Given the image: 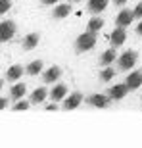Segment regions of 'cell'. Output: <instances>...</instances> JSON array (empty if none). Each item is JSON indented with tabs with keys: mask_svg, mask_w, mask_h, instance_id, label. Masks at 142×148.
I'll return each instance as SVG.
<instances>
[{
	"mask_svg": "<svg viewBox=\"0 0 142 148\" xmlns=\"http://www.w3.org/2000/svg\"><path fill=\"white\" fill-rule=\"evenodd\" d=\"M94 44H96V37H94V33H83L81 37L77 38V50L79 52H85V50H90L94 48Z\"/></svg>",
	"mask_w": 142,
	"mask_h": 148,
	"instance_id": "cell-1",
	"label": "cell"
},
{
	"mask_svg": "<svg viewBox=\"0 0 142 148\" xmlns=\"http://www.w3.org/2000/svg\"><path fill=\"white\" fill-rule=\"evenodd\" d=\"M109 40H111V44L113 46H121V44L127 40V31L125 27H117L111 31V35H109Z\"/></svg>",
	"mask_w": 142,
	"mask_h": 148,
	"instance_id": "cell-2",
	"label": "cell"
},
{
	"mask_svg": "<svg viewBox=\"0 0 142 148\" xmlns=\"http://www.w3.org/2000/svg\"><path fill=\"white\" fill-rule=\"evenodd\" d=\"M134 64H137V54H134L132 50L125 52V54L119 58V67H121V69H131Z\"/></svg>",
	"mask_w": 142,
	"mask_h": 148,
	"instance_id": "cell-3",
	"label": "cell"
},
{
	"mask_svg": "<svg viewBox=\"0 0 142 148\" xmlns=\"http://www.w3.org/2000/svg\"><path fill=\"white\" fill-rule=\"evenodd\" d=\"M14 33H16L14 21H2V25H0V38L2 40H10L14 37Z\"/></svg>",
	"mask_w": 142,
	"mask_h": 148,
	"instance_id": "cell-4",
	"label": "cell"
},
{
	"mask_svg": "<svg viewBox=\"0 0 142 148\" xmlns=\"http://www.w3.org/2000/svg\"><path fill=\"white\" fill-rule=\"evenodd\" d=\"M132 19H134V12L131 10H121L119 16H117V25L119 27H127V25H131Z\"/></svg>",
	"mask_w": 142,
	"mask_h": 148,
	"instance_id": "cell-5",
	"label": "cell"
},
{
	"mask_svg": "<svg viewBox=\"0 0 142 148\" xmlns=\"http://www.w3.org/2000/svg\"><path fill=\"white\" fill-rule=\"evenodd\" d=\"M127 90H129V85H127V83L115 85V87H111V90H109V98H113V100H121V98H123V96L127 94Z\"/></svg>",
	"mask_w": 142,
	"mask_h": 148,
	"instance_id": "cell-6",
	"label": "cell"
},
{
	"mask_svg": "<svg viewBox=\"0 0 142 148\" xmlns=\"http://www.w3.org/2000/svg\"><path fill=\"white\" fill-rule=\"evenodd\" d=\"M60 75H61V69H60V67H56V66H52L50 69H46V71H44L42 81L44 83H54V81H58V79H60Z\"/></svg>",
	"mask_w": 142,
	"mask_h": 148,
	"instance_id": "cell-7",
	"label": "cell"
},
{
	"mask_svg": "<svg viewBox=\"0 0 142 148\" xmlns=\"http://www.w3.org/2000/svg\"><path fill=\"white\" fill-rule=\"evenodd\" d=\"M109 102L108 96H104V94H92L90 98H88V104L90 106H96V108H106Z\"/></svg>",
	"mask_w": 142,
	"mask_h": 148,
	"instance_id": "cell-8",
	"label": "cell"
},
{
	"mask_svg": "<svg viewBox=\"0 0 142 148\" xmlns=\"http://www.w3.org/2000/svg\"><path fill=\"white\" fill-rule=\"evenodd\" d=\"M127 85L129 88H138L142 85V71H132L127 77Z\"/></svg>",
	"mask_w": 142,
	"mask_h": 148,
	"instance_id": "cell-9",
	"label": "cell"
},
{
	"mask_svg": "<svg viewBox=\"0 0 142 148\" xmlns=\"http://www.w3.org/2000/svg\"><path fill=\"white\" fill-rule=\"evenodd\" d=\"M66 94H67V87H66V85H56V87L52 88L50 96H52V100H54V102H58V100L66 98Z\"/></svg>",
	"mask_w": 142,
	"mask_h": 148,
	"instance_id": "cell-10",
	"label": "cell"
},
{
	"mask_svg": "<svg viewBox=\"0 0 142 148\" xmlns=\"http://www.w3.org/2000/svg\"><path fill=\"white\" fill-rule=\"evenodd\" d=\"M83 102V94L81 92H75V94H71L69 98L66 100V110H75L77 106Z\"/></svg>",
	"mask_w": 142,
	"mask_h": 148,
	"instance_id": "cell-11",
	"label": "cell"
},
{
	"mask_svg": "<svg viewBox=\"0 0 142 148\" xmlns=\"http://www.w3.org/2000/svg\"><path fill=\"white\" fill-rule=\"evenodd\" d=\"M106 6H108V0H90L88 2V10L92 14H100V12L106 10Z\"/></svg>",
	"mask_w": 142,
	"mask_h": 148,
	"instance_id": "cell-12",
	"label": "cell"
},
{
	"mask_svg": "<svg viewBox=\"0 0 142 148\" xmlns=\"http://www.w3.org/2000/svg\"><path fill=\"white\" fill-rule=\"evenodd\" d=\"M21 75H23L21 66H12L10 69H8V73H6V77H8L10 81H17V79H21Z\"/></svg>",
	"mask_w": 142,
	"mask_h": 148,
	"instance_id": "cell-13",
	"label": "cell"
},
{
	"mask_svg": "<svg viewBox=\"0 0 142 148\" xmlns=\"http://www.w3.org/2000/svg\"><path fill=\"white\" fill-rule=\"evenodd\" d=\"M25 90H27V87H25L23 83H17V85H14V87H12V98L21 100L23 94H25Z\"/></svg>",
	"mask_w": 142,
	"mask_h": 148,
	"instance_id": "cell-14",
	"label": "cell"
},
{
	"mask_svg": "<svg viewBox=\"0 0 142 148\" xmlns=\"http://www.w3.org/2000/svg\"><path fill=\"white\" fill-rule=\"evenodd\" d=\"M46 94H48L46 88H35L33 94H31V102H33V104H40V102L46 98Z\"/></svg>",
	"mask_w": 142,
	"mask_h": 148,
	"instance_id": "cell-15",
	"label": "cell"
},
{
	"mask_svg": "<svg viewBox=\"0 0 142 148\" xmlns=\"http://www.w3.org/2000/svg\"><path fill=\"white\" fill-rule=\"evenodd\" d=\"M38 44V35L37 33H29L27 37H25V40H23V46L27 50H31V48H35Z\"/></svg>",
	"mask_w": 142,
	"mask_h": 148,
	"instance_id": "cell-16",
	"label": "cell"
},
{
	"mask_svg": "<svg viewBox=\"0 0 142 148\" xmlns=\"http://www.w3.org/2000/svg\"><path fill=\"white\" fill-rule=\"evenodd\" d=\"M69 14H71V6L69 4H60L54 10V17H60V19L61 17H67Z\"/></svg>",
	"mask_w": 142,
	"mask_h": 148,
	"instance_id": "cell-17",
	"label": "cell"
},
{
	"mask_svg": "<svg viewBox=\"0 0 142 148\" xmlns=\"http://www.w3.org/2000/svg\"><path fill=\"white\" fill-rule=\"evenodd\" d=\"M102 27H104L102 17H92V19L88 21V31H90V33H96V31H100Z\"/></svg>",
	"mask_w": 142,
	"mask_h": 148,
	"instance_id": "cell-18",
	"label": "cell"
},
{
	"mask_svg": "<svg viewBox=\"0 0 142 148\" xmlns=\"http://www.w3.org/2000/svg\"><path fill=\"white\" fill-rule=\"evenodd\" d=\"M115 58H117V52H115V48H109V50H106L104 54H102V64L109 66V64H111Z\"/></svg>",
	"mask_w": 142,
	"mask_h": 148,
	"instance_id": "cell-19",
	"label": "cell"
},
{
	"mask_svg": "<svg viewBox=\"0 0 142 148\" xmlns=\"http://www.w3.org/2000/svg\"><path fill=\"white\" fill-rule=\"evenodd\" d=\"M40 69H42V62L40 60H35V62H31V64L27 66L29 75H37V73H40Z\"/></svg>",
	"mask_w": 142,
	"mask_h": 148,
	"instance_id": "cell-20",
	"label": "cell"
},
{
	"mask_svg": "<svg viewBox=\"0 0 142 148\" xmlns=\"http://www.w3.org/2000/svg\"><path fill=\"white\" fill-rule=\"evenodd\" d=\"M113 75H115V71L111 69V67H106L104 71H102V79H104V81H109V79H113Z\"/></svg>",
	"mask_w": 142,
	"mask_h": 148,
	"instance_id": "cell-21",
	"label": "cell"
},
{
	"mask_svg": "<svg viewBox=\"0 0 142 148\" xmlns=\"http://www.w3.org/2000/svg\"><path fill=\"white\" fill-rule=\"evenodd\" d=\"M27 108H29V102H25V100H17L16 106H14V110H17V112H23Z\"/></svg>",
	"mask_w": 142,
	"mask_h": 148,
	"instance_id": "cell-22",
	"label": "cell"
},
{
	"mask_svg": "<svg viewBox=\"0 0 142 148\" xmlns=\"http://www.w3.org/2000/svg\"><path fill=\"white\" fill-rule=\"evenodd\" d=\"M8 10H10V0H0V12L6 14Z\"/></svg>",
	"mask_w": 142,
	"mask_h": 148,
	"instance_id": "cell-23",
	"label": "cell"
},
{
	"mask_svg": "<svg viewBox=\"0 0 142 148\" xmlns=\"http://www.w3.org/2000/svg\"><path fill=\"white\" fill-rule=\"evenodd\" d=\"M132 12H134V17H142V2L137 4V8H134Z\"/></svg>",
	"mask_w": 142,
	"mask_h": 148,
	"instance_id": "cell-24",
	"label": "cell"
},
{
	"mask_svg": "<svg viewBox=\"0 0 142 148\" xmlns=\"http://www.w3.org/2000/svg\"><path fill=\"white\" fill-rule=\"evenodd\" d=\"M6 106H8V100H6V98H2V100H0V108H2V110H4Z\"/></svg>",
	"mask_w": 142,
	"mask_h": 148,
	"instance_id": "cell-25",
	"label": "cell"
},
{
	"mask_svg": "<svg viewBox=\"0 0 142 148\" xmlns=\"http://www.w3.org/2000/svg\"><path fill=\"white\" fill-rule=\"evenodd\" d=\"M46 110H50V112H56L58 108H56V104H48V106H46Z\"/></svg>",
	"mask_w": 142,
	"mask_h": 148,
	"instance_id": "cell-26",
	"label": "cell"
},
{
	"mask_svg": "<svg viewBox=\"0 0 142 148\" xmlns=\"http://www.w3.org/2000/svg\"><path fill=\"white\" fill-rule=\"evenodd\" d=\"M44 4H56V2H58V0H42Z\"/></svg>",
	"mask_w": 142,
	"mask_h": 148,
	"instance_id": "cell-27",
	"label": "cell"
},
{
	"mask_svg": "<svg viewBox=\"0 0 142 148\" xmlns=\"http://www.w3.org/2000/svg\"><path fill=\"white\" fill-rule=\"evenodd\" d=\"M137 33H140V35H142V21L138 23V27H137Z\"/></svg>",
	"mask_w": 142,
	"mask_h": 148,
	"instance_id": "cell-28",
	"label": "cell"
},
{
	"mask_svg": "<svg viewBox=\"0 0 142 148\" xmlns=\"http://www.w3.org/2000/svg\"><path fill=\"white\" fill-rule=\"evenodd\" d=\"M125 2H127V0H115V4H119V6H123Z\"/></svg>",
	"mask_w": 142,
	"mask_h": 148,
	"instance_id": "cell-29",
	"label": "cell"
},
{
	"mask_svg": "<svg viewBox=\"0 0 142 148\" xmlns=\"http://www.w3.org/2000/svg\"><path fill=\"white\" fill-rule=\"evenodd\" d=\"M75 2H79V0H75Z\"/></svg>",
	"mask_w": 142,
	"mask_h": 148,
	"instance_id": "cell-30",
	"label": "cell"
}]
</instances>
